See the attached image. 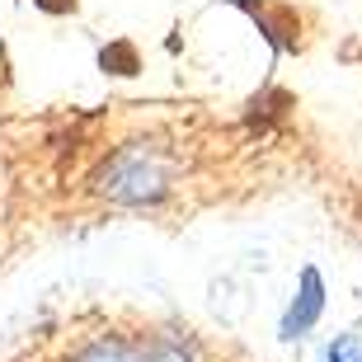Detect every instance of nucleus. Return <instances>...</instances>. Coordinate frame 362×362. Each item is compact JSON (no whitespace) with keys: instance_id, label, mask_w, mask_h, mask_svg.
I'll use <instances>...</instances> for the list:
<instances>
[{"instance_id":"nucleus-5","label":"nucleus","mask_w":362,"mask_h":362,"mask_svg":"<svg viewBox=\"0 0 362 362\" xmlns=\"http://www.w3.org/2000/svg\"><path fill=\"white\" fill-rule=\"evenodd\" d=\"M329 362H362V344L353 334L334 339V349H329Z\"/></svg>"},{"instance_id":"nucleus-2","label":"nucleus","mask_w":362,"mask_h":362,"mask_svg":"<svg viewBox=\"0 0 362 362\" xmlns=\"http://www.w3.org/2000/svg\"><path fill=\"white\" fill-rule=\"evenodd\" d=\"M320 310H325V282L315 269H301V292H296L292 310L282 315V339H301L310 325L320 320Z\"/></svg>"},{"instance_id":"nucleus-4","label":"nucleus","mask_w":362,"mask_h":362,"mask_svg":"<svg viewBox=\"0 0 362 362\" xmlns=\"http://www.w3.org/2000/svg\"><path fill=\"white\" fill-rule=\"evenodd\" d=\"M141 362H193V353H188L184 344H179V339H156V344L146 349V358H141Z\"/></svg>"},{"instance_id":"nucleus-3","label":"nucleus","mask_w":362,"mask_h":362,"mask_svg":"<svg viewBox=\"0 0 362 362\" xmlns=\"http://www.w3.org/2000/svg\"><path fill=\"white\" fill-rule=\"evenodd\" d=\"M71 362H141L127 344H90L85 353H76Z\"/></svg>"},{"instance_id":"nucleus-1","label":"nucleus","mask_w":362,"mask_h":362,"mask_svg":"<svg viewBox=\"0 0 362 362\" xmlns=\"http://www.w3.org/2000/svg\"><path fill=\"white\" fill-rule=\"evenodd\" d=\"M170 156L151 141H136V146H122L113 160L99 170L94 188L113 202H160L170 193Z\"/></svg>"}]
</instances>
